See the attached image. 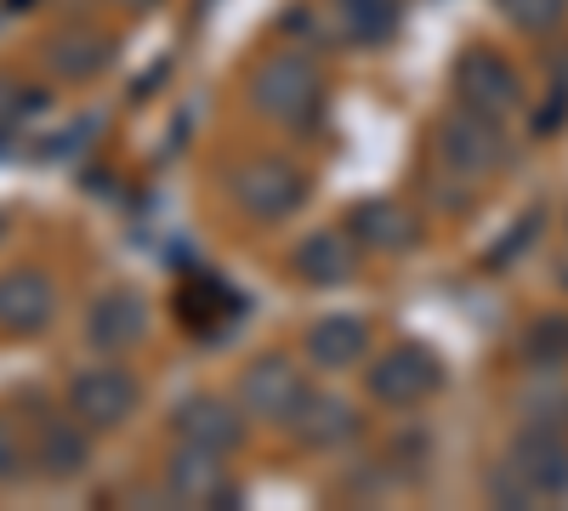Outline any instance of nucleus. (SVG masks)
Instances as JSON below:
<instances>
[{"mask_svg":"<svg viewBox=\"0 0 568 511\" xmlns=\"http://www.w3.org/2000/svg\"><path fill=\"white\" fill-rule=\"evenodd\" d=\"M296 273L307 278V285H347V278L358 273V251H353L347 234L324 227V234L296 245Z\"/></svg>","mask_w":568,"mask_h":511,"instance_id":"obj_11","label":"nucleus"},{"mask_svg":"<svg viewBox=\"0 0 568 511\" xmlns=\"http://www.w3.org/2000/svg\"><path fill=\"white\" fill-rule=\"evenodd\" d=\"M40 91H18L12 80H0V114H12V109H34Z\"/></svg>","mask_w":568,"mask_h":511,"instance_id":"obj_19","label":"nucleus"},{"mask_svg":"<svg viewBox=\"0 0 568 511\" xmlns=\"http://www.w3.org/2000/svg\"><path fill=\"white\" fill-rule=\"evenodd\" d=\"M0 234H7V222H0Z\"/></svg>","mask_w":568,"mask_h":511,"instance_id":"obj_21","label":"nucleus"},{"mask_svg":"<svg viewBox=\"0 0 568 511\" xmlns=\"http://www.w3.org/2000/svg\"><path fill=\"white\" fill-rule=\"evenodd\" d=\"M34 454H40V472L52 478V483H69V478H80V467H85V421H63V415H52V421L40 427V443H34Z\"/></svg>","mask_w":568,"mask_h":511,"instance_id":"obj_12","label":"nucleus"},{"mask_svg":"<svg viewBox=\"0 0 568 511\" xmlns=\"http://www.w3.org/2000/svg\"><path fill=\"white\" fill-rule=\"evenodd\" d=\"M18 478H23V443L7 421H0V489H12Z\"/></svg>","mask_w":568,"mask_h":511,"instance_id":"obj_18","label":"nucleus"},{"mask_svg":"<svg viewBox=\"0 0 568 511\" xmlns=\"http://www.w3.org/2000/svg\"><path fill=\"white\" fill-rule=\"evenodd\" d=\"M109 34H91V29H63L52 34V45H45V63H52V74L63 80H91L98 69H109Z\"/></svg>","mask_w":568,"mask_h":511,"instance_id":"obj_13","label":"nucleus"},{"mask_svg":"<svg viewBox=\"0 0 568 511\" xmlns=\"http://www.w3.org/2000/svg\"><path fill=\"white\" fill-rule=\"evenodd\" d=\"M142 330H149V307H142V296L125 290V285L103 290L85 307V341L98 352H125V347L142 341Z\"/></svg>","mask_w":568,"mask_h":511,"instance_id":"obj_6","label":"nucleus"},{"mask_svg":"<svg viewBox=\"0 0 568 511\" xmlns=\"http://www.w3.org/2000/svg\"><path fill=\"white\" fill-rule=\"evenodd\" d=\"M171 427H176L182 443H200V449H216V454H227V449L245 443V415L233 409L227 398H211V392L176 403V409H171Z\"/></svg>","mask_w":568,"mask_h":511,"instance_id":"obj_5","label":"nucleus"},{"mask_svg":"<svg viewBox=\"0 0 568 511\" xmlns=\"http://www.w3.org/2000/svg\"><path fill=\"white\" fill-rule=\"evenodd\" d=\"M342 12L353 18V29L364 40H387L398 23V0H342Z\"/></svg>","mask_w":568,"mask_h":511,"instance_id":"obj_17","label":"nucleus"},{"mask_svg":"<svg viewBox=\"0 0 568 511\" xmlns=\"http://www.w3.org/2000/svg\"><path fill=\"white\" fill-rule=\"evenodd\" d=\"M240 398H245L251 415L284 427V421L296 415V403L307 398V387H302V376H296L284 358H256V364L245 369V381H240Z\"/></svg>","mask_w":568,"mask_h":511,"instance_id":"obj_7","label":"nucleus"},{"mask_svg":"<svg viewBox=\"0 0 568 511\" xmlns=\"http://www.w3.org/2000/svg\"><path fill=\"white\" fill-rule=\"evenodd\" d=\"M227 194H233V205H240L245 216H256V222H284V216L302 205L307 188H302V171H296L291 160L256 154V160H245V165H233Z\"/></svg>","mask_w":568,"mask_h":511,"instance_id":"obj_2","label":"nucleus"},{"mask_svg":"<svg viewBox=\"0 0 568 511\" xmlns=\"http://www.w3.org/2000/svg\"><path fill=\"white\" fill-rule=\"evenodd\" d=\"M58 313V296H52V278L34 273V267H18L0 278V324H7L12 336H34L45 330Z\"/></svg>","mask_w":568,"mask_h":511,"instance_id":"obj_8","label":"nucleus"},{"mask_svg":"<svg viewBox=\"0 0 568 511\" xmlns=\"http://www.w3.org/2000/svg\"><path fill=\"white\" fill-rule=\"evenodd\" d=\"M251 98L262 114H273L278 125H313L318 120V69L296 52H278L251 74Z\"/></svg>","mask_w":568,"mask_h":511,"instance_id":"obj_1","label":"nucleus"},{"mask_svg":"<svg viewBox=\"0 0 568 511\" xmlns=\"http://www.w3.org/2000/svg\"><path fill=\"white\" fill-rule=\"evenodd\" d=\"M364 352H369V324L353 318V313L318 318L307 330V358L318 369H353V364H364Z\"/></svg>","mask_w":568,"mask_h":511,"instance_id":"obj_10","label":"nucleus"},{"mask_svg":"<svg viewBox=\"0 0 568 511\" xmlns=\"http://www.w3.org/2000/svg\"><path fill=\"white\" fill-rule=\"evenodd\" d=\"M114 7H160V0H114Z\"/></svg>","mask_w":568,"mask_h":511,"instance_id":"obj_20","label":"nucleus"},{"mask_svg":"<svg viewBox=\"0 0 568 511\" xmlns=\"http://www.w3.org/2000/svg\"><path fill=\"white\" fill-rule=\"evenodd\" d=\"M131 409H136V381L125 376L120 364L80 369V376L69 381V415H74V421H85L91 432H109V427H120Z\"/></svg>","mask_w":568,"mask_h":511,"instance_id":"obj_3","label":"nucleus"},{"mask_svg":"<svg viewBox=\"0 0 568 511\" xmlns=\"http://www.w3.org/2000/svg\"><path fill=\"white\" fill-rule=\"evenodd\" d=\"M364 387H369L375 403L409 409V403H420L426 392L438 387V358H433V352H420V347H393L387 358H375V364H369Z\"/></svg>","mask_w":568,"mask_h":511,"instance_id":"obj_4","label":"nucleus"},{"mask_svg":"<svg viewBox=\"0 0 568 511\" xmlns=\"http://www.w3.org/2000/svg\"><path fill=\"white\" fill-rule=\"evenodd\" d=\"M284 427H291L296 443H307V449H336V443H347V438L358 432V415H353V403L329 398V392H318V398L307 392Z\"/></svg>","mask_w":568,"mask_h":511,"instance_id":"obj_9","label":"nucleus"},{"mask_svg":"<svg viewBox=\"0 0 568 511\" xmlns=\"http://www.w3.org/2000/svg\"><path fill=\"white\" fill-rule=\"evenodd\" d=\"M353 239L369 245V251H404V245L415 239V222H409V211L393 205V200H369V205L353 211Z\"/></svg>","mask_w":568,"mask_h":511,"instance_id":"obj_15","label":"nucleus"},{"mask_svg":"<svg viewBox=\"0 0 568 511\" xmlns=\"http://www.w3.org/2000/svg\"><path fill=\"white\" fill-rule=\"evenodd\" d=\"M455 85H460V98H466L471 109H511V98H517L511 74H506L489 52H466L460 69H455Z\"/></svg>","mask_w":568,"mask_h":511,"instance_id":"obj_14","label":"nucleus"},{"mask_svg":"<svg viewBox=\"0 0 568 511\" xmlns=\"http://www.w3.org/2000/svg\"><path fill=\"white\" fill-rule=\"evenodd\" d=\"M171 494L182 500H222V460L216 449H200V443H187L171 454Z\"/></svg>","mask_w":568,"mask_h":511,"instance_id":"obj_16","label":"nucleus"}]
</instances>
